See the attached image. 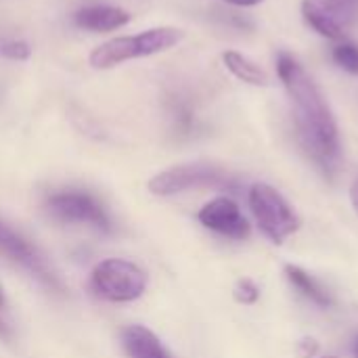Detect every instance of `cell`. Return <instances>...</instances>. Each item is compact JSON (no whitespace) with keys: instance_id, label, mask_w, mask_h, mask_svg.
<instances>
[{"instance_id":"cell-20","label":"cell","mask_w":358,"mask_h":358,"mask_svg":"<svg viewBox=\"0 0 358 358\" xmlns=\"http://www.w3.org/2000/svg\"><path fill=\"white\" fill-rule=\"evenodd\" d=\"M0 336H4V338L8 336V327H6V323L2 319H0Z\"/></svg>"},{"instance_id":"cell-16","label":"cell","mask_w":358,"mask_h":358,"mask_svg":"<svg viewBox=\"0 0 358 358\" xmlns=\"http://www.w3.org/2000/svg\"><path fill=\"white\" fill-rule=\"evenodd\" d=\"M0 55L10 61H25L31 55V48L25 40H4L0 42Z\"/></svg>"},{"instance_id":"cell-5","label":"cell","mask_w":358,"mask_h":358,"mask_svg":"<svg viewBox=\"0 0 358 358\" xmlns=\"http://www.w3.org/2000/svg\"><path fill=\"white\" fill-rule=\"evenodd\" d=\"M231 176L214 164H182L159 172L149 180V191L159 197L176 195L199 187H229Z\"/></svg>"},{"instance_id":"cell-17","label":"cell","mask_w":358,"mask_h":358,"mask_svg":"<svg viewBox=\"0 0 358 358\" xmlns=\"http://www.w3.org/2000/svg\"><path fill=\"white\" fill-rule=\"evenodd\" d=\"M298 350H300V357H302V358H310V357H315V355L319 352V344H317L315 340L306 338V340H302V342H300Z\"/></svg>"},{"instance_id":"cell-23","label":"cell","mask_w":358,"mask_h":358,"mask_svg":"<svg viewBox=\"0 0 358 358\" xmlns=\"http://www.w3.org/2000/svg\"><path fill=\"white\" fill-rule=\"evenodd\" d=\"M325 358H338V357H325Z\"/></svg>"},{"instance_id":"cell-9","label":"cell","mask_w":358,"mask_h":358,"mask_svg":"<svg viewBox=\"0 0 358 358\" xmlns=\"http://www.w3.org/2000/svg\"><path fill=\"white\" fill-rule=\"evenodd\" d=\"M76 25L88 29V31H113L132 21V15L120 6H107V4H96V6H84L76 13Z\"/></svg>"},{"instance_id":"cell-18","label":"cell","mask_w":358,"mask_h":358,"mask_svg":"<svg viewBox=\"0 0 358 358\" xmlns=\"http://www.w3.org/2000/svg\"><path fill=\"white\" fill-rule=\"evenodd\" d=\"M224 2L235 4V6H256V4H260L262 0H224Z\"/></svg>"},{"instance_id":"cell-10","label":"cell","mask_w":358,"mask_h":358,"mask_svg":"<svg viewBox=\"0 0 358 358\" xmlns=\"http://www.w3.org/2000/svg\"><path fill=\"white\" fill-rule=\"evenodd\" d=\"M122 344L130 358H172L159 338L143 325H130L122 331Z\"/></svg>"},{"instance_id":"cell-1","label":"cell","mask_w":358,"mask_h":358,"mask_svg":"<svg viewBox=\"0 0 358 358\" xmlns=\"http://www.w3.org/2000/svg\"><path fill=\"white\" fill-rule=\"evenodd\" d=\"M277 73L294 103V126L300 147L325 176H336L342 166V145L336 117L321 88L289 52L277 57Z\"/></svg>"},{"instance_id":"cell-15","label":"cell","mask_w":358,"mask_h":358,"mask_svg":"<svg viewBox=\"0 0 358 358\" xmlns=\"http://www.w3.org/2000/svg\"><path fill=\"white\" fill-rule=\"evenodd\" d=\"M233 298L243 306H252L260 298V287L252 279H239L235 289H233Z\"/></svg>"},{"instance_id":"cell-11","label":"cell","mask_w":358,"mask_h":358,"mask_svg":"<svg viewBox=\"0 0 358 358\" xmlns=\"http://www.w3.org/2000/svg\"><path fill=\"white\" fill-rule=\"evenodd\" d=\"M285 277H287V281H289L306 300H310V302L317 304L319 308H329V306H334L331 294H329L313 275H308V273L302 271L300 266L287 264V266H285Z\"/></svg>"},{"instance_id":"cell-19","label":"cell","mask_w":358,"mask_h":358,"mask_svg":"<svg viewBox=\"0 0 358 358\" xmlns=\"http://www.w3.org/2000/svg\"><path fill=\"white\" fill-rule=\"evenodd\" d=\"M350 201H352V208H355V212L358 214V180L352 185V189H350Z\"/></svg>"},{"instance_id":"cell-2","label":"cell","mask_w":358,"mask_h":358,"mask_svg":"<svg viewBox=\"0 0 358 358\" xmlns=\"http://www.w3.org/2000/svg\"><path fill=\"white\" fill-rule=\"evenodd\" d=\"M182 38H185V31L178 27H153L136 36H122V38H113V40L99 44L90 52L88 61L94 69H111L126 61L166 52L174 48L176 44H180Z\"/></svg>"},{"instance_id":"cell-22","label":"cell","mask_w":358,"mask_h":358,"mask_svg":"<svg viewBox=\"0 0 358 358\" xmlns=\"http://www.w3.org/2000/svg\"><path fill=\"white\" fill-rule=\"evenodd\" d=\"M2 302H4V298H2V292H0V306H2Z\"/></svg>"},{"instance_id":"cell-7","label":"cell","mask_w":358,"mask_h":358,"mask_svg":"<svg viewBox=\"0 0 358 358\" xmlns=\"http://www.w3.org/2000/svg\"><path fill=\"white\" fill-rule=\"evenodd\" d=\"M48 210L57 220L63 222H86L101 231L111 229L103 206L86 193H57L48 199Z\"/></svg>"},{"instance_id":"cell-21","label":"cell","mask_w":358,"mask_h":358,"mask_svg":"<svg viewBox=\"0 0 358 358\" xmlns=\"http://www.w3.org/2000/svg\"><path fill=\"white\" fill-rule=\"evenodd\" d=\"M355 358H358V342H357V346H355Z\"/></svg>"},{"instance_id":"cell-14","label":"cell","mask_w":358,"mask_h":358,"mask_svg":"<svg viewBox=\"0 0 358 358\" xmlns=\"http://www.w3.org/2000/svg\"><path fill=\"white\" fill-rule=\"evenodd\" d=\"M331 57H334V63H336L340 69H344V71H348V73H355V76H358L357 44H352V42H340V44L334 48Z\"/></svg>"},{"instance_id":"cell-8","label":"cell","mask_w":358,"mask_h":358,"mask_svg":"<svg viewBox=\"0 0 358 358\" xmlns=\"http://www.w3.org/2000/svg\"><path fill=\"white\" fill-rule=\"evenodd\" d=\"M199 222L206 229L235 241L250 237V222L231 197H216L208 201L199 210Z\"/></svg>"},{"instance_id":"cell-4","label":"cell","mask_w":358,"mask_h":358,"mask_svg":"<svg viewBox=\"0 0 358 358\" xmlns=\"http://www.w3.org/2000/svg\"><path fill=\"white\" fill-rule=\"evenodd\" d=\"M90 287L107 302H134L147 289V275L134 262L109 258L94 266Z\"/></svg>"},{"instance_id":"cell-3","label":"cell","mask_w":358,"mask_h":358,"mask_svg":"<svg viewBox=\"0 0 358 358\" xmlns=\"http://www.w3.org/2000/svg\"><path fill=\"white\" fill-rule=\"evenodd\" d=\"M250 210L260 231L277 245L300 229V218L285 201V197L271 185L258 182L250 189Z\"/></svg>"},{"instance_id":"cell-6","label":"cell","mask_w":358,"mask_h":358,"mask_svg":"<svg viewBox=\"0 0 358 358\" xmlns=\"http://www.w3.org/2000/svg\"><path fill=\"white\" fill-rule=\"evenodd\" d=\"M0 254L13 262H17L19 266H23L40 283H44L52 289L61 287L57 281V275L52 273V268L48 266L44 256L31 243H27L21 235H17L13 229H8L4 222H0Z\"/></svg>"},{"instance_id":"cell-13","label":"cell","mask_w":358,"mask_h":358,"mask_svg":"<svg viewBox=\"0 0 358 358\" xmlns=\"http://www.w3.org/2000/svg\"><path fill=\"white\" fill-rule=\"evenodd\" d=\"M321 10L342 34L358 21V0H308Z\"/></svg>"},{"instance_id":"cell-12","label":"cell","mask_w":358,"mask_h":358,"mask_svg":"<svg viewBox=\"0 0 358 358\" xmlns=\"http://www.w3.org/2000/svg\"><path fill=\"white\" fill-rule=\"evenodd\" d=\"M222 63L237 80H241L245 84H252V86H266L268 84L266 71L256 61H252L250 57H245L237 50H227L222 55Z\"/></svg>"}]
</instances>
